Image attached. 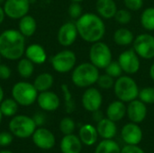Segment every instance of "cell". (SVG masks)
Returning a JSON list of instances; mask_svg holds the SVG:
<instances>
[{
	"label": "cell",
	"instance_id": "33",
	"mask_svg": "<svg viewBox=\"0 0 154 153\" xmlns=\"http://www.w3.org/2000/svg\"><path fill=\"white\" fill-rule=\"evenodd\" d=\"M75 122L70 117H64L60 123V130L64 135L73 133V132L75 131Z\"/></svg>",
	"mask_w": 154,
	"mask_h": 153
},
{
	"label": "cell",
	"instance_id": "25",
	"mask_svg": "<svg viewBox=\"0 0 154 153\" xmlns=\"http://www.w3.org/2000/svg\"><path fill=\"white\" fill-rule=\"evenodd\" d=\"M53 83H54L53 76L48 72H44V73L38 75L35 78L32 84L38 92H43V91L50 90Z\"/></svg>",
	"mask_w": 154,
	"mask_h": 153
},
{
	"label": "cell",
	"instance_id": "30",
	"mask_svg": "<svg viewBox=\"0 0 154 153\" xmlns=\"http://www.w3.org/2000/svg\"><path fill=\"white\" fill-rule=\"evenodd\" d=\"M141 24L147 31H154V7L151 6L143 11L141 14Z\"/></svg>",
	"mask_w": 154,
	"mask_h": 153
},
{
	"label": "cell",
	"instance_id": "49",
	"mask_svg": "<svg viewBox=\"0 0 154 153\" xmlns=\"http://www.w3.org/2000/svg\"><path fill=\"white\" fill-rule=\"evenodd\" d=\"M2 118H3V115H2V113H1V111H0V124H1V122H2Z\"/></svg>",
	"mask_w": 154,
	"mask_h": 153
},
{
	"label": "cell",
	"instance_id": "6",
	"mask_svg": "<svg viewBox=\"0 0 154 153\" xmlns=\"http://www.w3.org/2000/svg\"><path fill=\"white\" fill-rule=\"evenodd\" d=\"M12 97L23 106H30L37 100L38 91L33 84L20 81L15 83L12 87Z\"/></svg>",
	"mask_w": 154,
	"mask_h": 153
},
{
	"label": "cell",
	"instance_id": "32",
	"mask_svg": "<svg viewBox=\"0 0 154 153\" xmlns=\"http://www.w3.org/2000/svg\"><path fill=\"white\" fill-rule=\"evenodd\" d=\"M139 99L146 105L154 104V87H146L139 91Z\"/></svg>",
	"mask_w": 154,
	"mask_h": 153
},
{
	"label": "cell",
	"instance_id": "47",
	"mask_svg": "<svg viewBox=\"0 0 154 153\" xmlns=\"http://www.w3.org/2000/svg\"><path fill=\"white\" fill-rule=\"evenodd\" d=\"M0 153H13L12 151H7V150H4V151H1Z\"/></svg>",
	"mask_w": 154,
	"mask_h": 153
},
{
	"label": "cell",
	"instance_id": "2",
	"mask_svg": "<svg viewBox=\"0 0 154 153\" xmlns=\"http://www.w3.org/2000/svg\"><path fill=\"white\" fill-rule=\"evenodd\" d=\"M25 37L19 30L8 29L0 34V54L8 60H20L25 51Z\"/></svg>",
	"mask_w": 154,
	"mask_h": 153
},
{
	"label": "cell",
	"instance_id": "38",
	"mask_svg": "<svg viewBox=\"0 0 154 153\" xmlns=\"http://www.w3.org/2000/svg\"><path fill=\"white\" fill-rule=\"evenodd\" d=\"M126 9L136 12L143 6V0H123Z\"/></svg>",
	"mask_w": 154,
	"mask_h": 153
},
{
	"label": "cell",
	"instance_id": "35",
	"mask_svg": "<svg viewBox=\"0 0 154 153\" xmlns=\"http://www.w3.org/2000/svg\"><path fill=\"white\" fill-rule=\"evenodd\" d=\"M106 73L111 76L114 78H117L122 76L123 74V69L119 64L118 61H111L106 67Z\"/></svg>",
	"mask_w": 154,
	"mask_h": 153
},
{
	"label": "cell",
	"instance_id": "44",
	"mask_svg": "<svg viewBox=\"0 0 154 153\" xmlns=\"http://www.w3.org/2000/svg\"><path fill=\"white\" fill-rule=\"evenodd\" d=\"M5 10H4V7H2L0 5V24L4 22L5 20Z\"/></svg>",
	"mask_w": 154,
	"mask_h": 153
},
{
	"label": "cell",
	"instance_id": "18",
	"mask_svg": "<svg viewBox=\"0 0 154 153\" xmlns=\"http://www.w3.org/2000/svg\"><path fill=\"white\" fill-rule=\"evenodd\" d=\"M60 147L62 153H80L82 150V142L79 137L71 133L64 135L61 139Z\"/></svg>",
	"mask_w": 154,
	"mask_h": 153
},
{
	"label": "cell",
	"instance_id": "9",
	"mask_svg": "<svg viewBox=\"0 0 154 153\" xmlns=\"http://www.w3.org/2000/svg\"><path fill=\"white\" fill-rule=\"evenodd\" d=\"M133 49L137 55L144 60L154 58V37L150 33H142L136 36L133 42Z\"/></svg>",
	"mask_w": 154,
	"mask_h": 153
},
{
	"label": "cell",
	"instance_id": "13",
	"mask_svg": "<svg viewBox=\"0 0 154 153\" xmlns=\"http://www.w3.org/2000/svg\"><path fill=\"white\" fill-rule=\"evenodd\" d=\"M78 36L79 32L76 23L73 22H67L60 27L57 39L61 46L69 47L76 41Z\"/></svg>",
	"mask_w": 154,
	"mask_h": 153
},
{
	"label": "cell",
	"instance_id": "34",
	"mask_svg": "<svg viewBox=\"0 0 154 153\" xmlns=\"http://www.w3.org/2000/svg\"><path fill=\"white\" fill-rule=\"evenodd\" d=\"M114 18L118 23L125 25L130 23V22L132 21V14L131 11L128 9H118Z\"/></svg>",
	"mask_w": 154,
	"mask_h": 153
},
{
	"label": "cell",
	"instance_id": "40",
	"mask_svg": "<svg viewBox=\"0 0 154 153\" xmlns=\"http://www.w3.org/2000/svg\"><path fill=\"white\" fill-rule=\"evenodd\" d=\"M11 74H12L11 69L7 65L0 63V79L6 80L11 77Z\"/></svg>",
	"mask_w": 154,
	"mask_h": 153
},
{
	"label": "cell",
	"instance_id": "24",
	"mask_svg": "<svg viewBox=\"0 0 154 153\" xmlns=\"http://www.w3.org/2000/svg\"><path fill=\"white\" fill-rule=\"evenodd\" d=\"M37 29V23L33 16L26 14L21 19L18 23V30L24 37L32 36Z\"/></svg>",
	"mask_w": 154,
	"mask_h": 153
},
{
	"label": "cell",
	"instance_id": "17",
	"mask_svg": "<svg viewBox=\"0 0 154 153\" xmlns=\"http://www.w3.org/2000/svg\"><path fill=\"white\" fill-rule=\"evenodd\" d=\"M124 142L130 145H138L143 140V131L135 123L126 124L121 131Z\"/></svg>",
	"mask_w": 154,
	"mask_h": 153
},
{
	"label": "cell",
	"instance_id": "7",
	"mask_svg": "<svg viewBox=\"0 0 154 153\" xmlns=\"http://www.w3.org/2000/svg\"><path fill=\"white\" fill-rule=\"evenodd\" d=\"M112 58L111 49L106 43L101 41L92 43L89 50V60L97 69H106L112 61Z\"/></svg>",
	"mask_w": 154,
	"mask_h": 153
},
{
	"label": "cell",
	"instance_id": "26",
	"mask_svg": "<svg viewBox=\"0 0 154 153\" xmlns=\"http://www.w3.org/2000/svg\"><path fill=\"white\" fill-rule=\"evenodd\" d=\"M134 33L127 28H120L114 33V41L119 46H128L134 42Z\"/></svg>",
	"mask_w": 154,
	"mask_h": 153
},
{
	"label": "cell",
	"instance_id": "20",
	"mask_svg": "<svg viewBox=\"0 0 154 153\" xmlns=\"http://www.w3.org/2000/svg\"><path fill=\"white\" fill-rule=\"evenodd\" d=\"M97 14L103 19H111L115 17L117 5L115 0H97L96 3Z\"/></svg>",
	"mask_w": 154,
	"mask_h": 153
},
{
	"label": "cell",
	"instance_id": "45",
	"mask_svg": "<svg viewBox=\"0 0 154 153\" xmlns=\"http://www.w3.org/2000/svg\"><path fill=\"white\" fill-rule=\"evenodd\" d=\"M149 73H150V77H151V78H152V79L154 81V62L152 64V66H151V68H150V71H149Z\"/></svg>",
	"mask_w": 154,
	"mask_h": 153
},
{
	"label": "cell",
	"instance_id": "11",
	"mask_svg": "<svg viewBox=\"0 0 154 153\" xmlns=\"http://www.w3.org/2000/svg\"><path fill=\"white\" fill-rule=\"evenodd\" d=\"M30 5V0H5L3 7L7 17L19 20L28 14Z\"/></svg>",
	"mask_w": 154,
	"mask_h": 153
},
{
	"label": "cell",
	"instance_id": "4",
	"mask_svg": "<svg viewBox=\"0 0 154 153\" xmlns=\"http://www.w3.org/2000/svg\"><path fill=\"white\" fill-rule=\"evenodd\" d=\"M113 88L118 100L125 103H129L134 99H137L140 91L137 83L129 75H122L121 77L117 78Z\"/></svg>",
	"mask_w": 154,
	"mask_h": 153
},
{
	"label": "cell",
	"instance_id": "39",
	"mask_svg": "<svg viewBox=\"0 0 154 153\" xmlns=\"http://www.w3.org/2000/svg\"><path fill=\"white\" fill-rule=\"evenodd\" d=\"M14 135L11 132H2L0 133V146L6 147L13 142Z\"/></svg>",
	"mask_w": 154,
	"mask_h": 153
},
{
	"label": "cell",
	"instance_id": "41",
	"mask_svg": "<svg viewBox=\"0 0 154 153\" xmlns=\"http://www.w3.org/2000/svg\"><path fill=\"white\" fill-rule=\"evenodd\" d=\"M121 153H145L143 149L138 147L137 145H125L123 149H121Z\"/></svg>",
	"mask_w": 154,
	"mask_h": 153
},
{
	"label": "cell",
	"instance_id": "10",
	"mask_svg": "<svg viewBox=\"0 0 154 153\" xmlns=\"http://www.w3.org/2000/svg\"><path fill=\"white\" fill-rule=\"evenodd\" d=\"M123 69V71L127 75L136 74L141 67L140 57L134 51V49H129L123 51L117 60Z\"/></svg>",
	"mask_w": 154,
	"mask_h": 153
},
{
	"label": "cell",
	"instance_id": "15",
	"mask_svg": "<svg viewBox=\"0 0 154 153\" xmlns=\"http://www.w3.org/2000/svg\"><path fill=\"white\" fill-rule=\"evenodd\" d=\"M126 114L133 123L140 124L144 121L147 115L146 104L140 99H134L129 102V105L126 106Z\"/></svg>",
	"mask_w": 154,
	"mask_h": 153
},
{
	"label": "cell",
	"instance_id": "43",
	"mask_svg": "<svg viewBox=\"0 0 154 153\" xmlns=\"http://www.w3.org/2000/svg\"><path fill=\"white\" fill-rule=\"evenodd\" d=\"M104 118V115H103V113L98 109L95 112H93V120L96 122V123H98L100 122L102 119Z\"/></svg>",
	"mask_w": 154,
	"mask_h": 153
},
{
	"label": "cell",
	"instance_id": "8",
	"mask_svg": "<svg viewBox=\"0 0 154 153\" xmlns=\"http://www.w3.org/2000/svg\"><path fill=\"white\" fill-rule=\"evenodd\" d=\"M77 62L76 54L70 50H63L56 53L51 59L53 69L59 73H67L71 71Z\"/></svg>",
	"mask_w": 154,
	"mask_h": 153
},
{
	"label": "cell",
	"instance_id": "51",
	"mask_svg": "<svg viewBox=\"0 0 154 153\" xmlns=\"http://www.w3.org/2000/svg\"><path fill=\"white\" fill-rule=\"evenodd\" d=\"M1 58H2V56H1V54H0V63H1Z\"/></svg>",
	"mask_w": 154,
	"mask_h": 153
},
{
	"label": "cell",
	"instance_id": "1",
	"mask_svg": "<svg viewBox=\"0 0 154 153\" xmlns=\"http://www.w3.org/2000/svg\"><path fill=\"white\" fill-rule=\"evenodd\" d=\"M79 36L87 42L94 43L103 39L106 34V24L103 18L94 13L83 14L76 20Z\"/></svg>",
	"mask_w": 154,
	"mask_h": 153
},
{
	"label": "cell",
	"instance_id": "31",
	"mask_svg": "<svg viewBox=\"0 0 154 153\" xmlns=\"http://www.w3.org/2000/svg\"><path fill=\"white\" fill-rule=\"evenodd\" d=\"M61 90L64 95V100H65V106H66V111L69 114H71L75 110V103L72 98L71 92L69 91V87L66 84L61 85Z\"/></svg>",
	"mask_w": 154,
	"mask_h": 153
},
{
	"label": "cell",
	"instance_id": "28",
	"mask_svg": "<svg viewBox=\"0 0 154 153\" xmlns=\"http://www.w3.org/2000/svg\"><path fill=\"white\" fill-rule=\"evenodd\" d=\"M95 153H121L120 146L112 139H104L97 146Z\"/></svg>",
	"mask_w": 154,
	"mask_h": 153
},
{
	"label": "cell",
	"instance_id": "22",
	"mask_svg": "<svg viewBox=\"0 0 154 153\" xmlns=\"http://www.w3.org/2000/svg\"><path fill=\"white\" fill-rule=\"evenodd\" d=\"M126 115V106L125 102L116 100L112 102L106 109V116L114 122L121 121Z\"/></svg>",
	"mask_w": 154,
	"mask_h": 153
},
{
	"label": "cell",
	"instance_id": "3",
	"mask_svg": "<svg viewBox=\"0 0 154 153\" xmlns=\"http://www.w3.org/2000/svg\"><path fill=\"white\" fill-rule=\"evenodd\" d=\"M99 69L91 62H84L73 69L71 74L72 83L80 88L89 87L97 83L99 77Z\"/></svg>",
	"mask_w": 154,
	"mask_h": 153
},
{
	"label": "cell",
	"instance_id": "50",
	"mask_svg": "<svg viewBox=\"0 0 154 153\" xmlns=\"http://www.w3.org/2000/svg\"><path fill=\"white\" fill-rule=\"evenodd\" d=\"M5 1V0H0V5H1V4H4Z\"/></svg>",
	"mask_w": 154,
	"mask_h": 153
},
{
	"label": "cell",
	"instance_id": "29",
	"mask_svg": "<svg viewBox=\"0 0 154 153\" xmlns=\"http://www.w3.org/2000/svg\"><path fill=\"white\" fill-rule=\"evenodd\" d=\"M18 106V103L14 98H6L0 103V111L3 116L13 117L17 113Z\"/></svg>",
	"mask_w": 154,
	"mask_h": 153
},
{
	"label": "cell",
	"instance_id": "48",
	"mask_svg": "<svg viewBox=\"0 0 154 153\" xmlns=\"http://www.w3.org/2000/svg\"><path fill=\"white\" fill-rule=\"evenodd\" d=\"M71 2H76V3H80V2H82V1H84V0H70Z\"/></svg>",
	"mask_w": 154,
	"mask_h": 153
},
{
	"label": "cell",
	"instance_id": "14",
	"mask_svg": "<svg viewBox=\"0 0 154 153\" xmlns=\"http://www.w3.org/2000/svg\"><path fill=\"white\" fill-rule=\"evenodd\" d=\"M32 138L35 146L46 151L52 149L56 142L54 134L46 128H37Z\"/></svg>",
	"mask_w": 154,
	"mask_h": 153
},
{
	"label": "cell",
	"instance_id": "5",
	"mask_svg": "<svg viewBox=\"0 0 154 153\" xmlns=\"http://www.w3.org/2000/svg\"><path fill=\"white\" fill-rule=\"evenodd\" d=\"M8 127L14 136L21 139L32 137V135L37 129V125L33 119L24 115L13 116V118L9 122Z\"/></svg>",
	"mask_w": 154,
	"mask_h": 153
},
{
	"label": "cell",
	"instance_id": "19",
	"mask_svg": "<svg viewBox=\"0 0 154 153\" xmlns=\"http://www.w3.org/2000/svg\"><path fill=\"white\" fill-rule=\"evenodd\" d=\"M24 54L26 58L34 64H42L47 60V53L44 48L38 43H32L29 45L25 49Z\"/></svg>",
	"mask_w": 154,
	"mask_h": 153
},
{
	"label": "cell",
	"instance_id": "21",
	"mask_svg": "<svg viewBox=\"0 0 154 153\" xmlns=\"http://www.w3.org/2000/svg\"><path fill=\"white\" fill-rule=\"evenodd\" d=\"M97 131L98 135L103 139H113L117 132L116 122L108 118H103L97 123Z\"/></svg>",
	"mask_w": 154,
	"mask_h": 153
},
{
	"label": "cell",
	"instance_id": "27",
	"mask_svg": "<svg viewBox=\"0 0 154 153\" xmlns=\"http://www.w3.org/2000/svg\"><path fill=\"white\" fill-rule=\"evenodd\" d=\"M17 72L19 76L23 78H31L34 72V63L27 58H21L17 64Z\"/></svg>",
	"mask_w": 154,
	"mask_h": 153
},
{
	"label": "cell",
	"instance_id": "37",
	"mask_svg": "<svg viewBox=\"0 0 154 153\" xmlns=\"http://www.w3.org/2000/svg\"><path fill=\"white\" fill-rule=\"evenodd\" d=\"M68 13L69 14V16L73 19H79L82 14H83V9L82 6L79 3H76V2H72L70 4V5L69 6L68 9Z\"/></svg>",
	"mask_w": 154,
	"mask_h": 153
},
{
	"label": "cell",
	"instance_id": "12",
	"mask_svg": "<svg viewBox=\"0 0 154 153\" xmlns=\"http://www.w3.org/2000/svg\"><path fill=\"white\" fill-rule=\"evenodd\" d=\"M83 107L88 112H95L100 109L103 102L102 94L96 87H88L82 95L81 98Z\"/></svg>",
	"mask_w": 154,
	"mask_h": 153
},
{
	"label": "cell",
	"instance_id": "23",
	"mask_svg": "<svg viewBox=\"0 0 154 153\" xmlns=\"http://www.w3.org/2000/svg\"><path fill=\"white\" fill-rule=\"evenodd\" d=\"M79 137L81 142L87 146L94 145L98 137L97 128L91 124H84L80 127L79 132Z\"/></svg>",
	"mask_w": 154,
	"mask_h": 153
},
{
	"label": "cell",
	"instance_id": "46",
	"mask_svg": "<svg viewBox=\"0 0 154 153\" xmlns=\"http://www.w3.org/2000/svg\"><path fill=\"white\" fill-rule=\"evenodd\" d=\"M4 100V90L2 88V87L0 86V103Z\"/></svg>",
	"mask_w": 154,
	"mask_h": 153
},
{
	"label": "cell",
	"instance_id": "36",
	"mask_svg": "<svg viewBox=\"0 0 154 153\" xmlns=\"http://www.w3.org/2000/svg\"><path fill=\"white\" fill-rule=\"evenodd\" d=\"M115 78H112L111 76H109L108 74H104V75H99L98 79L97 81L98 87L102 89H110L112 87H114L115 86Z\"/></svg>",
	"mask_w": 154,
	"mask_h": 153
},
{
	"label": "cell",
	"instance_id": "16",
	"mask_svg": "<svg viewBox=\"0 0 154 153\" xmlns=\"http://www.w3.org/2000/svg\"><path fill=\"white\" fill-rule=\"evenodd\" d=\"M36 101L40 108L47 112H53L57 110L60 105V97L58 95L50 90L40 92Z\"/></svg>",
	"mask_w": 154,
	"mask_h": 153
},
{
	"label": "cell",
	"instance_id": "42",
	"mask_svg": "<svg viewBox=\"0 0 154 153\" xmlns=\"http://www.w3.org/2000/svg\"><path fill=\"white\" fill-rule=\"evenodd\" d=\"M32 119H33V121L35 122V124H36L37 126L42 125V124H44V122H45V117H44V115H43L42 114H41V113H38V114L34 115L33 117H32Z\"/></svg>",
	"mask_w": 154,
	"mask_h": 153
}]
</instances>
